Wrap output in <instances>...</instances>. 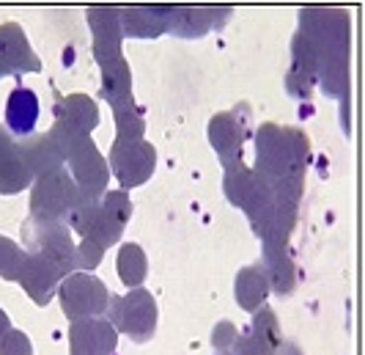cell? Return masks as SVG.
I'll return each mask as SVG.
<instances>
[{"instance_id": "cell-1", "label": "cell", "mask_w": 365, "mask_h": 355, "mask_svg": "<svg viewBox=\"0 0 365 355\" xmlns=\"http://www.w3.org/2000/svg\"><path fill=\"white\" fill-rule=\"evenodd\" d=\"M38 121V96L31 89H14L6 99V127L17 138H28L36 130Z\"/></svg>"}]
</instances>
